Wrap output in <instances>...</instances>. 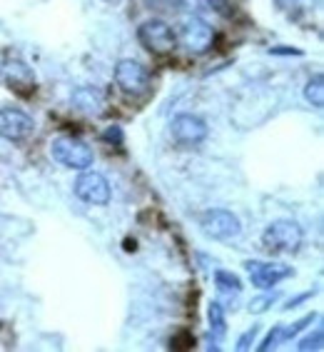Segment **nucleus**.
<instances>
[{
    "label": "nucleus",
    "mask_w": 324,
    "mask_h": 352,
    "mask_svg": "<svg viewBox=\"0 0 324 352\" xmlns=\"http://www.w3.org/2000/svg\"><path fill=\"white\" fill-rule=\"evenodd\" d=\"M50 157L68 170H88L95 163V153L88 142L78 135H60L50 142Z\"/></svg>",
    "instance_id": "f257e3e1"
},
{
    "label": "nucleus",
    "mask_w": 324,
    "mask_h": 352,
    "mask_svg": "<svg viewBox=\"0 0 324 352\" xmlns=\"http://www.w3.org/2000/svg\"><path fill=\"white\" fill-rule=\"evenodd\" d=\"M304 232L294 220H275L264 228L262 248L267 252H297Z\"/></svg>",
    "instance_id": "f03ea898"
},
{
    "label": "nucleus",
    "mask_w": 324,
    "mask_h": 352,
    "mask_svg": "<svg viewBox=\"0 0 324 352\" xmlns=\"http://www.w3.org/2000/svg\"><path fill=\"white\" fill-rule=\"evenodd\" d=\"M137 41L140 45L152 55H170L177 47V33L160 18L145 21L137 28Z\"/></svg>",
    "instance_id": "7ed1b4c3"
},
{
    "label": "nucleus",
    "mask_w": 324,
    "mask_h": 352,
    "mask_svg": "<svg viewBox=\"0 0 324 352\" xmlns=\"http://www.w3.org/2000/svg\"><path fill=\"white\" fill-rule=\"evenodd\" d=\"M200 228L209 240H220V243H230L242 235V223L240 217L230 210H222V208H212V210H205L200 217Z\"/></svg>",
    "instance_id": "20e7f679"
},
{
    "label": "nucleus",
    "mask_w": 324,
    "mask_h": 352,
    "mask_svg": "<svg viewBox=\"0 0 324 352\" xmlns=\"http://www.w3.org/2000/svg\"><path fill=\"white\" fill-rule=\"evenodd\" d=\"M115 82L128 98H145L152 88L148 68L137 60H130V58L115 65Z\"/></svg>",
    "instance_id": "39448f33"
},
{
    "label": "nucleus",
    "mask_w": 324,
    "mask_h": 352,
    "mask_svg": "<svg viewBox=\"0 0 324 352\" xmlns=\"http://www.w3.org/2000/svg\"><path fill=\"white\" fill-rule=\"evenodd\" d=\"M73 190L82 203L97 205V208H105V205L110 203V197H113V190H110L108 177L100 175V173H95V170H90V168L80 170L78 180L73 183Z\"/></svg>",
    "instance_id": "423d86ee"
},
{
    "label": "nucleus",
    "mask_w": 324,
    "mask_h": 352,
    "mask_svg": "<svg viewBox=\"0 0 324 352\" xmlns=\"http://www.w3.org/2000/svg\"><path fill=\"white\" fill-rule=\"evenodd\" d=\"M215 43V30L212 25L197 18V15H189L187 21L180 25V33H177V45H185L187 53L192 55H202L207 53L209 47Z\"/></svg>",
    "instance_id": "0eeeda50"
},
{
    "label": "nucleus",
    "mask_w": 324,
    "mask_h": 352,
    "mask_svg": "<svg viewBox=\"0 0 324 352\" xmlns=\"http://www.w3.org/2000/svg\"><path fill=\"white\" fill-rule=\"evenodd\" d=\"M170 135L183 148H195V145L207 140L209 128L202 118L192 116V113H180L170 122Z\"/></svg>",
    "instance_id": "6e6552de"
},
{
    "label": "nucleus",
    "mask_w": 324,
    "mask_h": 352,
    "mask_svg": "<svg viewBox=\"0 0 324 352\" xmlns=\"http://www.w3.org/2000/svg\"><path fill=\"white\" fill-rule=\"evenodd\" d=\"M35 135V120L18 108H0V138L10 142H25Z\"/></svg>",
    "instance_id": "1a4fd4ad"
},
{
    "label": "nucleus",
    "mask_w": 324,
    "mask_h": 352,
    "mask_svg": "<svg viewBox=\"0 0 324 352\" xmlns=\"http://www.w3.org/2000/svg\"><path fill=\"white\" fill-rule=\"evenodd\" d=\"M244 270H247V275H250L252 285L259 287V290H272L275 285H279L282 280L294 275V270H292L290 265L259 263V260H247V263H244Z\"/></svg>",
    "instance_id": "9d476101"
},
{
    "label": "nucleus",
    "mask_w": 324,
    "mask_h": 352,
    "mask_svg": "<svg viewBox=\"0 0 324 352\" xmlns=\"http://www.w3.org/2000/svg\"><path fill=\"white\" fill-rule=\"evenodd\" d=\"M3 80L18 95H30L35 90V73L21 58H13V60H8L3 65Z\"/></svg>",
    "instance_id": "9b49d317"
},
{
    "label": "nucleus",
    "mask_w": 324,
    "mask_h": 352,
    "mask_svg": "<svg viewBox=\"0 0 324 352\" xmlns=\"http://www.w3.org/2000/svg\"><path fill=\"white\" fill-rule=\"evenodd\" d=\"M207 318H209V332H212V338L224 340V335H227V315H224L222 302L212 300L207 307Z\"/></svg>",
    "instance_id": "f8f14e48"
},
{
    "label": "nucleus",
    "mask_w": 324,
    "mask_h": 352,
    "mask_svg": "<svg viewBox=\"0 0 324 352\" xmlns=\"http://www.w3.org/2000/svg\"><path fill=\"white\" fill-rule=\"evenodd\" d=\"M304 100L310 102L312 108H322L324 105V78L322 73L312 75L307 85H304Z\"/></svg>",
    "instance_id": "ddd939ff"
},
{
    "label": "nucleus",
    "mask_w": 324,
    "mask_h": 352,
    "mask_svg": "<svg viewBox=\"0 0 324 352\" xmlns=\"http://www.w3.org/2000/svg\"><path fill=\"white\" fill-rule=\"evenodd\" d=\"M215 285L222 295H240L242 292V280L237 278L230 270H217L215 272Z\"/></svg>",
    "instance_id": "4468645a"
},
{
    "label": "nucleus",
    "mask_w": 324,
    "mask_h": 352,
    "mask_svg": "<svg viewBox=\"0 0 324 352\" xmlns=\"http://www.w3.org/2000/svg\"><path fill=\"white\" fill-rule=\"evenodd\" d=\"M279 298H282V292H279V290H267L264 295H259V298L252 300L250 305H247V310H250L252 315H262V312L270 310V307L275 305Z\"/></svg>",
    "instance_id": "2eb2a0df"
},
{
    "label": "nucleus",
    "mask_w": 324,
    "mask_h": 352,
    "mask_svg": "<svg viewBox=\"0 0 324 352\" xmlns=\"http://www.w3.org/2000/svg\"><path fill=\"white\" fill-rule=\"evenodd\" d=\"M314 320H317V312H312V315H304L302 320L292 322V325H282V340H284V342H290L292 338H297V332H302L307 325H312Z\"/></svg>",
    "instance_id": "dca6fc26"
},
{
    "label": "nucleus",
    "mask_w": 324,
    "mask_h": 352,
    "mask_svg": "<svg viewBox=\"0 0 324 352\" xmlns=\"http://www.w3.org/2000/svg\"><path fill=\"white\" fill-rule=\"evenodd\" d=\"M322 345H324V330H322V327H317V330L310 332L307 338L299 340L297 350H299V352H310V350L319 352V350H322Z\"/></svg>",
    "instance_id": "f3484780"
},
{
    "label": "nucleus",
    "mask_w": 324,
    "mask_h": 352,
    "mask_svg": "<svg viewBox=\"0 0 324 352\" xmlns=\"http://www.w3.org/2000/svg\"><path fill=\"white\" fill-rule=\"evenodd\" d=\"M282 342H284V340H282V325H275V327H272V332L262 340V345L257 347V350H259V352L277 350V347L282 345Z\"/></svg>",
    "instance_id": "a211bd4d"
},
{
    "label": "nucleus",
    "mask_w": 324,
    "mask_h": 352,
    "mask_svg": "<svg viewBox=\"0 0 324 352\" xmlns=\"http://www.w3.org/2000/svg\"><path fill=\"white\" fill-rule=\"evenodd\" d=\"M257 332H259V327H257V325H252L250 330L244 332L242 338L237 340V350H240V352L250 350V347H252V342H255V338H257Z\"/></svg>",
    "instance_id": "6ab92c4d"
},
{
    "label": "nucleus",
    "mask_w": 324,
    "mask_h": 352,
    "mask_svg": "<svg viewBox=\"0 0 324 352\" xmlns=\"http://www.w3.org/2000/svg\"><path fill=\"white\" fill-rule=\"evenodd\" d=\"M102 140H108V142L115 140L117 145H122V130H120V125H113V128L105 130V133H102Z\"/></svg>",
    "instance_id": "aec40b11"
},
{
    "label": "nucleus",
    "mask_w": 324,
    "mask_h": 352,
    "mask_svg": "<svg viewBox=\"0 0 324 352\" xmlns=\"http://www.w3.org/2000/svg\"><path fill=\"white\" fill-rule=\"evenodd\" d=\"M312 295H314V290L312 292H304V295H297V298H292L287 305H282V310L287 312V310H294V307H299L304 302V300H312Z\"/></svg>",
    "instance_id": "412c9836"
},
{
    "label": "nucleus",
    "mask_w": 324,
    "mask_h": 352,
    "mask_svg": "<svg viewBox=\"0 0 324 352\" xmlns=\"http://www.w3.org/2000/svg\"><path fill=\"white\" fill-rule=\"evenodd\" d=\"M207 3H209V8H215L217 13H224V15L230 13V10H227V8H224V6H230V3H227V0H207Z\"/></svg>",
    "instance_id": "4be33fe9"
},
{
    "label": "nucleus",
    "mask_w": 324,
    "mask_h": 352,
    "mask_svg": "<svg viewBox=\"0 0 324 352\" xmlns=\"http://www.w3.org/2000/svg\"><path fill=\"white\" fill-rule=\"evenodd\" d=\"M108 3H122V0H108Z\"/></svg>",
    "instance_id": "5701e85b"
}]
</instances>
